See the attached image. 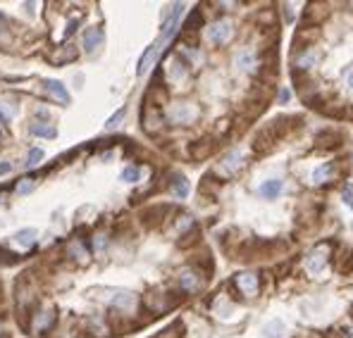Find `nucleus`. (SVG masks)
<instances>
[{
  "label": "nucleus",
  "instance_id": "nucleus-1",
  "mask_svg": "<svg viewBox=\"0 0 353 338\" xmlns=\"http://www.w3.org/2000/svg\"><path fill=\"white\" fill-rule=\"evenodd\" d=\"M232 38V22H215L212 26H210V41L212 43H227Z\"/></svg>",
  "mask_w": 353,
  "mask_h": 338
},
{
  "label": "nucleus",
  "instance_id": "nucleus-2",
  "mask_svg": "<svg viewBox=\"0 0 353 338\" xmlns=\"http://www.w3.org/2000/svg\"><path fill=\"white\" fill-rule=\"evenodd\" d=\"M325 250H327V246H320V248L313 250V255L308 257L306 267H308V271H310V274H320V271H322L325 262H327V257H325Z\"/></svg>",
  "mask_w": 353,
  "mask_h": 338
},
{
  "label": "nucleus",
  "instance_id": "nucleus-3",
  "mask_svg": "<svg viewBox=\"0 0 353 338\" xmlns=\"http://www.w3.org/2000/svg\"><path fill=\"white\" fill-rule=\"evenodd\" d=\"M103 43V29H86L84 31V48H86V53H95V48Z\"/></svg>",
  "mask_w": 353,
  "mask_h": 338
},
{
  "label": "nucleus",
  "instance_id": "nucleus-4",
  "mask_svg": "<svg viewBox=\"0 0 353 338\" xmlns=\"http://www.w3.org/2000/svg\"><path fill=\"white\" fill-rule=\"evenodd\" d=\"M46 89L50 90V93L55 95V98L60 100V103H62V105H67V103H70V93H67V89H65V84H62V81L48 79V81H46Z\"/></svg>",
  "mask_w": 353,
  "mask_h": 338
},
{
  "label": "nucleus",
  "instance_id": "nucleus-5",
  "mask_svg": "<svg viewBox=\"0 0 353 338\" xmlns=\"http://www.w3.org/2000/svg\"><path fill=\"white\" fill-rule=\"evenodd\" d=\"M236 284L246 295H253L258 291V276L256 274H241V276H236Z\"/></svg>",
  "mask_w": 353,
  "mask_h": 338
},
{
  "label": "nucleus",
  "instance_id": "nucleus-6",
  "mask_svg": "<svg viewBox=\"0 0 353 338\" xmlns=\"http://www.w3.org/2000/svg\"><path fill=\"white\" fill-rule=\"evenodd\" d=\"M282 188H284V183L279 181V179H270V181H265L260 188H258V193L262 198H277L282 193Z\"/></svg>",
  "mask_w": 353,
  "mask_h": 338
},
{
  "label": "nucleus",
  "instance_id": "nucleus-7",
  "mask_svg": "<svg viewBox=\"0 0 353 338\" xmlns=\"http://www.w3.org/2000/svg\"><path fill=\"white\" fill-rule=\"evenodd\" d=\"M31 134L34 136H43V138H55L57 129L53 124H48V122H36V124H31Z\"/></svg>",
  "mask_w": 353,
  "mask_h": 338
},
{
  "label": "nucleus",
  "instance_id": "nucleus-8",
  "mask_svg": "<svg viewBox=\"0 0 353 338\" xmlns=\"http://www.w3.org/2000/svg\"><path fill=\"white\" fill-rule=\"evenodd\" d=\"M15 241H17L19 246H24V248L34 246V241H36V229H22V231L15 233Z\"/></svg>",
  "mask_w": 353,
  "mask_h": 338
},
{
  "label": "nucleus",
  "instance_id": "nucleus-9",
  "mask_svg": "<svg viewBox=\"0 0 353 338\" xmlns=\"http://www.w3.org/2000/svg\"><path fill=\"white\" fill-rule=\"evenodd\" d=\"M334 172V164L332 162H327V164H322V167H317L315 172H313V181L315 183H325L327 179H329V174Z\"/></svg>",
  "mask_w": 353,
  "mask_h": 338
},
{
  "label": "nucleus",
  "instance_id": "nucleus-10",
  "mask_svg": "<svg viewBox=\"0 0 353 338\" xmlns=\"http://www.w3.org/2000/svg\"><path fill=\"white\" fill-rule=\"evenodd\" d=\"M172 193L177 198H186L188 196V181H186L184 177H174V181H172Z\"/></svg>",
  "mask_w": 353,
  "mask_h": 338
},
{
  "label": "nucleus",
  "instance_id": "nucleus-11",
  "mask_svg": "<svg viewBox=\"0 0 353 338\" xmlns=\"http://www.w3.org/2000/svg\"><path fill=\"white\" fill-rule=\"evenodd\" d=\"M282 331H284V324H282V321H277V319L270 321V324L265 326V336H267V338H277Z\"/></svg>",
  "mask_w": 353,
  "mask_h": 338
},
{
  "label": "nucleus",
  "instance_id": "nucleus-12",
  "mask_svg": "<svg viewBox=\"0 0 353 338\" xmlns=\"http://www.w3.org/2000/svg\"><path fill=\"white\" fill-rule=\"evenodd\" d=\"M19 257L15 255V252H10V250H5V248H0V265L2 267H10V265H15Z\"/></svg>",
  "mask_w": 353,
  "mask_h": 338
},
{
  "label": "nucleus",
  "instance_id": "nucleus-13",
  "mask_svg": "<svg viewBox=\"0 0 353 338\" xmlns=\"http://www.w3.org/2000/svg\"><path fill=\"white\" fill-rule=\"evenodd\" d=\"M196 286H198V279H196V274H191V271L182 274V288H184V291H193Z\"/></svg>",
  "mask_w": 353,
  "mask_h": 338
},
{
  "label": "nucleus",
  "instance_id": "nucleus-14",
  "mask_svg": "<svg viewBox=\"0 0 353 338\" xmlns=\"http://www.w3.org/2000/svg\"><path fill=\"white\" fill-rule=\"evenodd\" d=\"M41 160H43V150H41V148H31V150H29V160H26V167H36Z\"/></svg>",
  "mask_w": 353,
  "mask_h": 338
},
{
  "label": "nucleus",
  "instance_id": "nucleus-15",
  "mask_svg": "<svg viewBox=\"0 0 353 338\" xmlns=\"http://www.w3.org/2000/svg\"><path fill=\"white\" fill-rule=\"evenodd\" d=\"M112 303L117 305V307H129V305L134 303V295H131V293H119V295H115Z\"/></svg>",
  "mask_w": 353,
  "mask_h": 338
},
{
  "label": "nucleus",
  "instance_id": "nucleus-16",
  "mask_svg": "<svg viewBox=\"0 0 353 338\" xmlns=\"http://www.w3.org/2000/svg\"><path fill=\"white\" fill-rule=\"evenodd\" d=\"M34 186H36V181H34V179H24V181L17 186V193H19V196H26V193H31V191H34Z\"/></svg>",
  "mask_w": 353,
  "mask_h": 338
},
{
  "label": "nucleus",
  "instance_id": "nucleus-17",
  "mask_svg": "<svg viewBox=\"0 0 353 338\" xmlns=\"http://www.w3.org/2000/svg\"><path fill=\"white\" fill-rule=\"evenodd\" d=\"M139 169L136 167H127L124 172H122V181H127V183H134V181H139Z\"/></svg>",
  "mask_w": 353,
  "mask_h": 338
},
{
  "label": "nucleus",
  "instance_id": "nucleus-18",
  "mask_svg": "<svg viewBox=\"0 0 353 338\" xmlns=\"http://www.w3.org/2000/svg\"><path fill=\"white\" fill-rule=\"evenodd\" d=\"M191 117H193V112H188L186 107H177V110H174V117H172V119H174V122H188Z\"/></svg>",
  "mask_w": 353,
  "mask_h": 338
},
{
  "label": "nucleus",
  "instance_id": "nucleus-19",
  "mask_svg": "<svg viewBox=\"0 0 353 338\" xmlns=\"http://www.w3.org/2000/svg\"><path fill=\"white\" fill-rule=\"evenodd\" d=\"M224 162H227V164H224L227 169H236V167H241V153H232Z\"/></svg>",
  "mask_w": 353,
  "mask_h": 338
},
{
  "label": "nucleus",
  "instance_id": "nucleus-20",
  "mask_svg": "<svg viewBox=\"0 0 353 338\" xmlns=\"http://www.w3.org/2000/svg\"><path fill=\"white\" fill-rule=\"evenodd\" d=\"M341 198H344V203H346V205H351V207H353V181H349V183L344 186Z\"/></svg>",
  "mask_w": 353,
  "mask_h": 338
},
{
  "label": "nucleus",
  "instance_id": "nucleus-21",
  "mask_svg": "<svg viewBox=\"0 0 353 338\" xmlns=\"http://www.w3.org/2000/svg\"><path fill=\"white\" fill-rule=\"evenodd\" d=\"M124 112H127V110H124V107H122V110H119V112H117V114H112L110 119H108V129H115V126H117V122H119V119H122V117H124Z\"/></svg>",
  "mask_w": 353,
  "mask_h": 338
},
{
  "label": "nucleus",
  "instance_id": "nucleus-22",
  "mask_svg": "<svg viewBox=\"0 0 353 338\" xmlns=\"http://www.w3.org/2000/svg\"><path fill=\"white\" fill-rule=\"evenodd\" d=\"M10 169H12L10 162H0V174H10Z\"/></svg>",
  "mask_w": 353,
  "mask_h": 338
},
{
  "label": "nucleus",
  "instance_id": "nucleus-23",
  "mask_svg": "<svg viewBox=\"0 0 353 338\" xmlns=\"http://www.w3.org/2000/svg\"><path fill=\"white\" fill-rule=\"evenodd\" d=\"M76 24H79V22H76V19H72V22H70V26H67V31H65V36H72V34H74Z\"/></svg>",
  "mask_w": 353,
  "mask_h": 338
},
{
  "label": "nucleus",
  "instance_id": "nucleus-24",
  "mask_svg": "<svg viewBox=\"0 0 353 338\" xmlns=\"http://www.w3.org/2000/svg\"><path fill=\"white\" fill-rule=\"evenodd\" d=\"M286 100H289V90L284 89L282 93H279V103H286Z\"/></svg>",
  "mask_w": 353,
  "mask_h": 338
},
{
  "label": "nucleus",
  "instance_id": "nucleus-25",
  "mask_svg": "<svg viewBox=\"0 0 353 338\" xmlns=\"http://www.w3.org/2000/svg\"><path fill=\"white\" fill-rule=\"evenodd\" d=\"M346 84H349V86H351V89H353V69L349 71V74H346Z\"/></svg>",
  "mask_w": 353,
  "mask_h": 338
},
{
  "label": "nucleus",
  "instance_id": "nucleus-26",
  "mask_svg": "<svg viewBox=\"0 0 353 338\" xmlns=\"http://www.w3.org/2000/svg\"><path fill=\"white\" fill-rule=\"evenodd\" d=\"M0 122H2V124H7V117H5L2 112H0Z\"/></svg>",
  "mask_w": 353,
  "mask_h": 338
},
{
  "label": "nucleus",
  "instance_id": "nucleus-27",
  "mask_svg": "<svg viewBox=\"0 0 353 338\" xmlns=\"http://www.w3.org/2000/svg\"><path fill=\"white\" fill-rule=\"evenodd\" d=\"M0 300H2V281H0Z\"/></svg>",
  "mask_w": 353,
  "mask_h": 338
},
{
  "label": "nucleus",
  "instance_id": "nucleus-28",
  "mask_svg": "<svg viewBox=\"0 0 353 338\" xmlns=\"http://www.w3.org/2000/svg\"><path fill=\"white\" fill-rule=\"evenodd\" d=\"M351 338H353V329H351Z\"/></svg>",
  "mask_w": 353,
  "mask_h": 338
},
{
  "label": "nucleus",
  "instance_id": "nucleus-29",
  "mask_svg": "<svg viewBox=\"0 0 353 338\" xmlns=\"http://www.w3.org/2000/svg\"><path fill=\"white\" fill-rule=\"evenodd\" d=\"M0 200H2V198H0Z\"/></svg>",
  "mask_w": 353,
  "mask_h": 338
},
{
  "label": "nucleus",
  "instance_id": "nucleus-30",
  "mask_svg": "<svg viewBox=\"0 0 353 338\" xmlns=\"http://www.w3.org/2000/svg\"><path fill=\"white\" fill-rule=\"evenodd\" d=\"M0 136H2V134H0Z\"/></svg>",
  "mask_w": 353,
  "mask_h": 338
}]
</instances>
